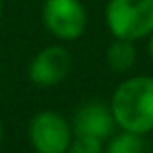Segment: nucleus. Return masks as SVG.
<instances>
[{
    "mask_svg": "<svg viewBox=\"0 0 153 153\" xmlns=\"http://www.w3.org/2000/svg\"><path fill=\"white\" fill-rule=\"evenodd\" d=\"M109 107L120 130L140 136L153 132V76H130L120 82Z\"/></svg>",
    "mask_w": 153,
    "mask_h": 153,
    "instance_id": "nucleus-1",
    "label": "nucleus"
},
{
    "mask_svg": "<svg viewBox=\"0 0 153 153\" xmlns=\"http://www.w3.org/2000/svg\"><path fill=\"white\" fill-rule=\"evenodd\" d=\"M105 25L113 38L147 40L153 34V0H109Z\"/></svg>",
    "mask_w": 153,
    "mask_h": 153,
    "instance_id": "nucleus-2",
    "label": "nucleus"
},
{
    "mask_svg": "<svg viewBox=\"0 0 153 153\" xmlns=\"http://www.w3.org/2000/svg\"><path fill=\"white\" fill-rule=\"evenodd\" d=\"M42 23L57 40L74 42L84 36L88 13L82 0H44Z\"/></svg>",
    "mask_w": 153,
    "mask_h": 153,
    "instance_id": "nucleus-3",
    "label": "nucleus"
},
{
    "mask_svg": "<svg viewBox=\"0 0 153 153\" xmlns=\"http://www.w3.org/2000/svg\"><path fill=\"white\" fill-rule=\"evenodd\" d=\"M71 138L74 128L57 111H38L30 122V143L38 153H67Z\"/></svg>",
    "mask_w": 153,
    "mask_h": 153,
    "instance_id": "nucleus-4",
    "label": "nucleus"
},
{
    "mask_svg": "<svg viewBox=\"0 0 153 153\" xmlns=\"http://www.w3.org/2000/svg\"><path fill=\"white\" fill-rule=\"evenodd\" d=\"M71 65H74L71 53L61 44H53L36 53V57L27 67V76L36 86L48 88L61 84L69 76Z\"/></svg>",
    "mask_w": 153,
    "mask_h": 153,
    "instance_id": "nucleus-5",
    "label": "nucleus"
},
{
    "mask_svg": "<svg viewBox=\"0 0 153 153\" xmlns=\"http://www.w3.org/2000/svg\"><path fill=\"white\" fill-rule=\"evenodd\" d=\"M74 134H82V136H94L99 140L111 138L113 128H115V120L111 113V107L103 101H88L84 103L76 115H74Z\"/></svg>",
    "mask_w": 153,
    "mask_h": 153,
    "instance_id": "nucleus-6",
    "label": "nucleus"
},
{
    "mask_svg": "<svg viewBox=\"0 0 153 153\" xmlns=\"http://www.w3.org/2000/svg\"><path fill=\"white\" fill-rule=\"evenodd\" d=\"M136 42H130V40H120V38H113L111 44L107 46V53H105V61H107V67L113 71V74H126L134 67L136 63Z\"/></svg>",
    "mask_w": 153,
    "mask_h": 153,
    "instance_id": "nucleus-7",
    "label": "nucleus"
},
{
    "mask_svg": "<svg viewBox=\"0 0 153 153\" xmlns=\"http://www.w3.org/2000/svg\"><path fill=\"white\" fill-rule=\"evenodd\" d=\"M105 153H145V140L140 134L122 130L120 134L109 138Z\"/></svg>",
    "mask_w": 153,
    "mask_h": 153,
    "instance_id": "nucleus-8",
    "label": "nucleus"
},
{
    "mask_svg": "<svg viewBox=\"0 0 153 153\" xmlns=\"http://www.w3.org/2000/svg\"><path fill=\"white\" fill-rule=\"evenodd\" d=\"M67 153H105V147H103V140H99L94 136L74 134Z\"/></svg>",
    "mask_w": 153,
    "mask_h": 153,
    "instance_id": "nucleus-9",
    "label": "nucleus"
},
{
    "mask_svg": "<svg viewBox=\"0 0 153 153\" xmlns=\"http://www.w3.org/2000/svg\"><path fill=\"white\" fill-rule=\"evenodd\" d=\"M147 53H149V57H151V61H153V34L147 38Z\"/></svg>",
    "mask_w": 153,
    "mask_h": 153,
    "instance_id": "nucleus-10",
    "label": "nucleus"
},
{
    "mask_svg": "<svg viewBox=\"0 0 153 153\" xmlns=\"http://www.w3.org/2000/svg\"><path fill=\"white\" fill-rule=\"evenodd\" d=\"M2 11H4V4H2V0H0V19H2Z\"/></svg>",
    "mask_w": 153,
    "mask_h": 153,
    "instance_id": "nucleus-11",
    "label": "nucleus"
},
{
    "mask_svg": "<svg viewBox=\"0 0 153 153\" xmlns=\"http://www.w3.org/2000/svg\"><path fill=\"white\" fill-rule=\"evenodd\" d=\"M0 140H2V122H0Z\"/></svg>",
    "mask_w": 153,
    "mask_h": 153,
    "instance_id": "nucleus-12",
    "label": "nucleus"
}]
</instances>
